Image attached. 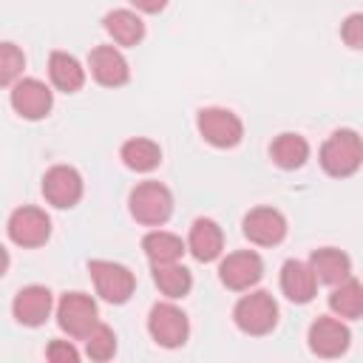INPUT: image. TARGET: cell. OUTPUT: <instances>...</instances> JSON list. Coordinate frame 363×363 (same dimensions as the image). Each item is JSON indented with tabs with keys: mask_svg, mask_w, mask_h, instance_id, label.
<instances>
[{
	"mask_svg": "<svg viewBox=\"0 0 363 363\" xmlns=\"http://www.w3.org/2000/svg\"><path fill=\"white\" fill-rule=\"evenodd\" d=\"M320 167L335 176V179H349L360 170L363 162V142L357 136V130L352 128H340L335 133H329V139L320 145Z\"/></svg>",
	"mask_w": 363,
	"mask_h": 363,
	"instance_id": "cell-1",
	"label": "cell"
},
{
	"mask_svg": "<svg viewBox=\"0 0 363 363\" xmlns=\"http://www.w3.org/2000/svg\"><path fill=\"white\" fill-rule=\"evenodd\" d=\"M233 320L244 335L252 337L269 335L278 326V301L267 289H250V295L238 298L233 309Z\"/></svg>",
	"mask_w": 363,
	"mask_h": 363,
	"instance_id": "cell-2",
	"label": "cell"
},
{
	"mask_svg": "<svg viewBox=\"0 0 363 363\" xmlns=\"http://www.w3.org/2000/svg\"><path fill=\"white\" fill-rule=\"evenodd\" d=\"M130 216L145 227H162L173 216V193L162 182H139L128 196Z\"/></svg>",
	"mask_w": 363,
	"mask_h": 363,
	"instance_id": "cell-3",
	"label": "cell"
},
{
	"mask_svg": "<svg viewBox=\"0 0 363 363\" xmlns=\"http://www.w3.org/2000/svg\"><path fill=\"white\" fill-rule=\"evenodd\" d=\"M147 332H150V337L159 346L179 349L190 337V320L182 312V306H176L167 298V301H159V303L150 306V312H147Z\"/></svg>",
	"mask_w": 363,
	"mask_h": 363,
	"instance_id": "cell-4",
	"label": "cell"
},
{
	"mask_svg": "<svg viewBox=\"0 0 363 363\" xmlns=\"http://www.w3.org/2000/svg\"><path fill=\"white\" fill-rule=\"evenodd\" d=\"M196 128L201 133V139L213 147H235L244 139V122L235 111L230 108H201L196 116Z\"/></svg>",
	"mask_w": 363,
	"mask_h": 363,
	"instance_id": "cell-5",
	"label": "cell"
},
{
	"mask_svg": "<svg viewBox=\"0 0 363 363\" xmlns=\"http://www.w3.org/2000/svg\"><path fill=\"white\" fill-rule=\"evenodd\" d=\"M88 272L91 281L96 286V295L108 303H125L130 301L133 289H136V275L116 261H105V258H94L88 261Z\"/></svg>",
	"mask_w": 363,
	"mask_h": 363,
	"instance_id": "cell-6",
	"label": "cell"
},
{
	"mask_svg": "<svg viewBox=\"0 0 363 363\" xmlns=\"http://www.w3.org/2000/svg\"><path fill=\"white\" fill-rule=\"evenodd\" d=\"M96 323H99V309L88 292H65L57 301V326L68 337L82 340Z\"/></svg>",
	"mask_w": 363,
	"mask_h": 363,
	"instance_id": "cell-7",
	"label": "cell"
},
{
	"mask_svg": "<svg viewBox=\"0 0 363 363\" xmlns=\"http://www.w3.org/2000/svg\"><path fill=\"white\" fill-rule=\"evenodd\" d=\"M6 233H9V238H11L17 247L34 250V247H43V244L51 238V218H48L45 210L31 207V204H23V207H17V210L9 216Z\"/></svg>",
	"mask_w": 363,
	"mask_h": 363,
	"instance_id": "cell-8",
	"label": "cell"
},
{
	"mask_svg": "<svg viewBox=\"0 0 363 363\" xmlns=\"http://www.w3.org/2000/svg\"><path fill=\"white\" fill-rule=\"evenodd\" d=\"M9 102H11V108H14L17 116L37 122V119H45L51 113L54 94H51V88L43 79H37V77H20L11 85Z\"/></svg>",
	"mask_w": 363,
	"mask_h": 363,
	"instance_id": "cell-9",
	"label": "cell"
},
{
	"mask_svg": "<svg viewBox=\"0 0 363 363\" xmlns=\"http://www.w3.org/2000/svg\"><path fill=\"white\" fill-rule=\"evenodd\" d=\"M218 278L233 292H247L264 278V261L255 250H235L221 258Z\"/></svg>",
	"mask_w": 363,
	"mask_h": 363,
	"instance_id": "cell-10",
	"label": "cell"
},
{
	"mask_svg": "<svg viewBox=\"0 0 363 363\" xmlns=\"http://www.w3.org/2000/svg\"><path fill=\"white\" fill-rule=\"evenodd\" d=\"M43 196L51 207L68 210L82 199V176L71 164H54L43 176Z\"/></svg>",
	"mask_w": 363,
	"mask_h": 363,
	"instance_id": "cell-11",
	"label": "cell"
},
{
	"mask_svg": "<svg viewBox=\"0 0 363 363\" xmlns=\"http://www.w3.org/2000/svg\"><path fill=\"white\" fill-rule=\"evenodd\" d=\"M244 238L255 247H275L286 238V218L275 207H252L241 221Z\"/></svg>",
	"mask_w": 363,
	"mask_h": 363,
	"instance_id": "cell-12",
	"label": "cell"
},
{
	"mask_svg": "<svg viewBox=\"0 0 363 363\" xmlns=\"http://www.w3.org/2000/svg\"><path fill=\"white\" fill-rule=\"evenodd\" d=\"M51 309H54V295L48 286L43 284H28L23 286L14 301H11V315L20 326H28V329H37L43 326L48 318H51Z\"/></svg>",
	"mask_w": 363,
	"mask_h": 363,
	"instance_id": "cell-13",
	"label": "cell"
},
{
	"mask_svg": "<svg viewBox=\"0 0 363 363\" xmlns=\"http://www.w3.org/2000/svg\"><path fill=\"white\" fill-rule=\"evenodd\" d=\"M306 340H309L312 354H318V357H340L349 349L352 332L340 318L320 315L318 320H312V326L306 332Z\"/></svg>",
	"mask_w": 363,
	"mask_h": 363,
	"instance_id": "cell-14",
	"label": "cell"
},
{
	"mask_svg": "<svg viewBox=\"0 0 363 363\" xmlns=\"http://www.w3.org/2000/svg\"><path fill=\"white\" fill-rule=\"evenodd\" d=\"M88 71L91 77L105 88H119L130 79V65L125 54L116 45H96L88 54Z\"/></svg>",
	"mask_w": 363,
	"mask_h": 363,
	"instance_id": "cell-15",
	"label": "cell"
},
{
	"mask_svg": "<svg viewBox=\"0 0 363 363\" xmlns=\"http://www.w3.org/2000/svg\"><path fill=\"white\" fill-rule=\"evenodd\" d=\"M281 292L286 295V301L292 303H309L318 292V278L315 272L309 269L306 261H298V258H289L284 261L281 267Z\"/></svg>",
	"mask_w": 363,
	"mask_h": 363,
	"instance_id": "cell-16",
	"label": "cell"
},
{
	"mask_svg": "<svg viewBox=\"0 0 363 363\" xmlns=\"http://www.w3.org/2000/svg\"><path fill=\"white\" fill-rule=\"evenodd\" d=\"M184 247L190 250V255L196 261L210 264L224 250V233H221V227L213 218H196L190 224V233H187V244Z\"/></svg>",
	"mask_w": 363,
	"mask_h": 363,
	"instance_id": "cell-17",
	"label": "cell"
},
{
	"mask_svg": "<svg viewBox=\"0 0 363 363\" xmlns=\"http://www.w3.org/2000/svg\"><path fill=\"white\" fill-rule=\"evenodd\" d=\"M309 269L315 272L318 284H326V286H335L340 281H346L352 275V258L337 250V247H320L309 255Z\"/></svg>",
	"mask_w": 363,
	"mask_h": 363,
	"instance_id": "cell-18",
	"label": "cell"
},
{
	"mask_svg": "<svg viewBox=\"0 0 363 363\" xmlns=\"http://www.w3.org/2000/svg\"><path fill=\"white\" fill-rule=\"evenodd\" d=\"M48 79L62 94H77L85 85V68L82 62L68 51H51L48 57Z\"/></svg>",
	"mask_w": 363,
	"mask_h": 363,
	"instance_id": "cell-19",
	"label": "cell"
},
{
	"mask_svg": "<svg viewBox=\"0 0 363 363\" xmlns=\"http://www.w3.org/2000/svg\"><path fill=\"white\" fill-rule=\"evenodd\" d=\"M102 28L108 31V37H111L116 45H125V48L139 45L142 37H145V23H142V17H139L136 11H130V9H113V11H108V14L102 17Z\"/></svg>",
	"mask_w": 363,
	"mask_h": 363,
	"instance_id": "cell-20",
	"label": "cell"
},
{
	"mask_svg": "<svg viewBox=\"0 0 363 363\" xmlns=\"http://www.w3.org/2000/svg\"><path fill=\"white\" fill-rule=\"evenodd\" d=\"M269 159L281 167V170H298L306 164L309 159V142L301 136V133H278L269 145Z\"/></svg>",
	"mask_w": 363,
	"mask_h": 363,
	"instance_id": "cell-21",
	"label": "cell"
},
{
	"mask_svg": "<svg viewBox=\"0 0 363 363\" xmlns=\"http://www.w3.org/2000/svg\"><path fill=\"white\" fill-rule=\"evenodd\" d=\"M153 269V284L159 286V292L164 295V298H170V301H179V298H184L187 292H190V286H193V275H190V269L184 267V264H179V261H167V264H150Z\"/></svg>",
	"mask_w": 363,
	"mask_h": 363,
	"instance_id": "cell-22",
	"label": "cell"
},
{
	"mask_svg": "<svg viewBox=\"0 0 363 363\" xmlns=\"http://www.w3.org/2000/svg\"><path fill=\"white\" fill-rule=\"evenodd\" d=\"M119 159L125 162V167H130L136 173H150L162 164V147L153 139L133 136L119 147Z\"/></svg>",
	"mask_w": 363,
	"mask_h": 363,
	"instance_id": "cell-23",
	"label": "cell"
},
{
	"mask_svg": "<svg viewBox=\"0 0 363 363\" xmlns=\"http://www.w3.org/2000/svg\"><path fill=\"white\" fill-rule=\"evenodd\" d=\"M329 309L340 320H357L363 315V286H360V281L349 275L346 281L335 284L332 295H329Z\"/></svg>",
	"mask_w": 363,
	"mask_h": 363,
	"instance_id": "cell-24",
	"label": "cell"
},
{
	"mask_svg": "<svg viewBox=\"0 0 363 363\" xmlns=\"http://www.w3.org/2000/svg\"><path fill=\"white\" fill-rule=\"evenodd\" d=\"M142 250H145V255L150 258V264H167V261H179L187 247H184V241H182L176 233L150 230V233L142 238Z\"/></svg>",
	"mask_w": 363,
	"mask_h": 363,
	"instance_id": "cell-25",
	"label": "cell"
},
{
	"mask_svg": "<svg viewBox=\"0 0 363 363\" xmlns=\"http://www.w3.org/2000/svg\"><path fill=\"white\" fill-rule=\"evenodd\" d=\"M82 343H85V354L91 360H96V363H105V360H111L116 354V335L105 323L91 326V332L82 337Z\"/></svg>",
	"mask_w": 363,
	"mask_h": 363,
	"instance_id": "cell-26",
	"label": "cell"
},
{
	"mask_svg": "<svg viewBox=\"0 0 363 363\" xmlns=\"http://www.w3.org/2000/svg\"><path fill=\"white\" fill-rule=\"evenodd\" d=\"M26 54L17 43H0V88L14 85L23 77Z\"/></svg>",
	"mask_w": 363,
	"mask_h": 363,
	"instance_id": "cell-27",
	"label": "cell"
},
{
	"mask_svg": "<svg viewBox=\"0 0 363 363\" xmlns=\"http://www.w3.org/2000/svg\"><path fill=\"white\" fill-rule=\"evenodd\" d=\"M340 37L349 48L360 51L363 48V14H349L346 23L340 26Z\"/></svg>",
	"mask_w": 363,
	"mask_h": 363,
	"instance_id": "cell-28",
	"label": "cell"
},
{
	"mask_svg": "<svg viewBox=\"0 0 363 363\" xmlns=\"http://www.w3.org/2000/svg\"><path fill=\"white\" fill-rule=\"evenodd\" d=\"M45 357L51 363H77L79 360V349L71 340H51L45 346Z\"/></svg>",
	"mask_w": 363,
	"mask_h": 363,
	"instance_id": "cell-29",
	"label": "cell"
},
{
	"mask_svg": "<svg viewBox=\"0 0 363 363\" xmlns=\"http://www.w3.org/2000/svg\"><path fill=\"white\" fill-rule=\"evenodd\" d=\"M136 11H145V14H159L164 6H167V0H128Z\"/></svg>",
	"mask_w": 363,
	"mask_h": 363,
	"instance_id": "cell-30",
	"label": "cell"
},
{
	"mask_svg": "<svg viewBox=\"0 0 363 363\" xmlns=\"http://www.w3.org/2000/svg\"><path fill=\"white\" fill-rule=\"evenodd\" d=\"M9 264H11V258H9V250L0 244V278L9 272Z\"/></svg>",
	"mask_w": 363,
	"mask_h": 363,
	"instance_id": "cell-31",
	"label": "cell"
}]
</instances>
